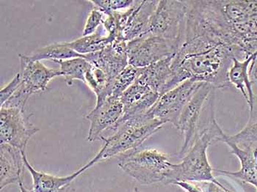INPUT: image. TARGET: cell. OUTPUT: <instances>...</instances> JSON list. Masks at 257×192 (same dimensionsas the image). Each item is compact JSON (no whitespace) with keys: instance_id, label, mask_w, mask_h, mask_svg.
Wrapping results in <instances>:
<instances>
[{"instance_id":"cell-23","label":"cell","mask_w":257,"mask_h":192,"mask_svg":"<svg viewBox=\"0 0 257 192\" xmlns=\"http://www.w3.org/2000/svg\"><path fill=\"white\" fill-rule=\"evenodd\" d=\"M54 62L59 65L62 76L64 77L66 84L69 86L73 85L74 80L82 81L85 84V76L92 68L91 64L82 58Z\"/></svg>"},{"instance_id":"cell-8","label":"cell","mask_w":257,"mask_h":192,"mask_svg":"<svg viewBox=\"0 0 257 192\" xmlns=\"http://www.w3.org/2000/svg\"><path fill=\"white\" fill-rule=\"evenodd\" d=\"M203 84L190 79L182 82L160 96L147 114L177 128L182 111Z\"/></svg>"},{"instance_id":"cell-10","label":"cell","mask_w":257,"mask_h":192,"mask_svg":"<svg viewBox=\"0 0 257 192\" xmlns=\"http://www.w3.org/2000/svg\"><path fill=\"white\" fill-rule=\"evenodd\" d=\"M158 3L155 0H136L133 6L126 11H114L118 39L128 42L145 36Z\"/></svg>"},{"instance_id":"cell-27","label":"cell","mask_w":257,"mask_h":192,"mask_svg":"<svg viewBox=\"0 0 257 192\" xmlns=\"http://www.w3.org/2000/svg\"><path fill=\"white\" fill-rule=\"evenodd\" d=\"M21 82H22V79H21L20 73H18L6 86L1 89V91H0V98H1L0 104L1 106H3L15 93L17 89L20 86Z\"/></svg>"},{"instance_id":"cell-18","label":"cell","mask_w":257,"mask_h":192,"mask_svg":"<svg viewBox=\"0 0 257 192\" xmlns=\"http://www.w3.org/2000/svg\"><path fill=\"white\" fill-rule=\"evenodd\" d=\"M174 56L154 63L146 68H141L138 80L148 85L160 96L171 90L173 74L171 63Z\"/></svg>"},{"instance_id":"cell-15","label":"cell","mask_w":257,"mask_h":192,"mask_svg":"<svg viewBox=\"0 0 257 192\" xmlns=\"http://www.w3.org/2000/svg\"><path fill=\"white\" fill-rule=\"evenodd\" d=\"M223 142L230 147L231 153L237 157L240 162V169L236 172L214 169V172L250 184L257 191V144L239 146L229 141Z\"/></svg>"},{"instance_id":"cell-19","label":"cell","mask_w":257,"mask_h":192,"mask_svg":"<svg viewBox=\"0 0 257 192\" xmlns=\"http://www.w3.org/2000/svg\"><path fill=\"white\" fill-rule=\"evenodd\" d=\"M257 51L248 58L243 60L233 59L232 65L228 71V78L231 86L239 90L246 100L248 106L253 103L255 94L253 84L250 81L249 71L252 62L256 58Z\"/></svg>"},{"instance_id":"cell-26","label":"cell","mask_w":257,"mask_h":192,"mask_svg":"<svg viewBox=\"0 0 257 192\" xmlns=\"http://www.w3.org/2000/svg\"><path fill=\"white\" fill-rule=\"evenodd\" d=\"M104 14L99 10V9H92L88 14L86 22H85V27H84L83 32H82V36H89L93 34L102 25L103 21L104 20Z\"/></svg>"},{"instance_id":"cell-7","label":"cell","mask_w":257,"mask_h":192,"mask_svg":"<svg viewBox=\"0 0 257 192\" xmlns=\"http://www.w3.org/2000/svg\"><path fill=\"white\" fill-rule=\"evenodd\" d=\"M181 46L178 41L145 35L127 42L128 65L139 68L147 67L174 56Z\"/></svg>"},{"instance_id":"cell-21","label":"cell","mask_w":257,"mask_h":192,"mask_svg":"<svg viewBox=\"0 0 257 192\" xmlns=\"http://www.w3.org/2000/svg\"><path fill=\"white\" fill-rule=\"evenodd\" d=\"M224 141H229L239 146L257 144V94L255 95L251 105L249 106V118L245 126L234 135L223 132L219 142Z\"/></svg>"},{"instance_id":"cell-30","label":"cell","mask_w":257,"mask_h":192,"mask_svg":"<svg viewBox=\"0 0 257 192\" xmlns=\"http://www.w3.org/2000/svg\"><path fill=\"white\" fill-rule=\"evenodd\" d=\"M19 186H20V189L21 192H33V190L28 189L24 185L23 182H21L19 183ZM75 191V189H74V187L70 184V185H67V186L64 187V188H62V189L59 190V191L57 192H74Z\"/></svg>"},{"instance_id":"cell-24","label":"cell","mask_w":257,"mask_h":192,"mask_svg":"<svg viewBox=\"0 0 257 192\" xmlns=\"http://www.w3.org/2000/svg\"><path fill=\"white\" fill-rule=\"evenodd\" d=\"M141 68L128 65L112 81V96L120 98L139 79Z\"/></svg>"},{"instance_id":"cell-4","label":"cell","mask_w":257,"mask_h":192,"mask_svg":"<svg viewBox=\"0 0 257 192\" xmlns=\"http://www.w3.org/2000/svg\"><path fill=\"white\" fill-rule=\"evenodd\" d=\"M174 165L157 149L138 148L118 155L119 167L142 185L171 183Z\"/></svg>"},{"instance_id":"cell-29","label":"cell","mask_w":257,"mask_h":192,"mask_svg":"<svg viewBox=\"0 0 257 192\" xmlns=\"http://www.w3.org/2000/svg\"><path fill=\"white\" fill-rule=\"evenodd\" d=\"M174 185H178L187 192H204L201 185H198L193 182H176Z\"/></svg>"},{"instance_id":"cell-31","label":"cell","mask_w":257,"mask_h":192,"mask_svg":"<svg viewBox=\"0 0 257 192\" xmlns=\"http://www.w3.org/2000/svg\"><path fill=\"white\" fill-rule=\"evenodd\" d=\"M134 192H141V191H140V190L139 189V188H135Z\"/></svg>"},{"instance_id":"cell-17","label":"cell","mask_w":257,"mask_h":192,"mask_svg":"<svg viewBox=\"0 0 257 192\" xmlns=\"http://www.w3.org/2000/svg\"><path fill=\"white\" fill-rule=\"evenodd\" d=\"M24 153L10 144L0 146V188L22 182L25 163Z\"/></svg>"},{"instance_id":"cell-11","label":"cell","mask_w":257,"mask_h":192,"mask_svg":"<svg viewBox=\"0 0 257 192\" xmlns=\"http://www.w3.org/2000/svg\"><path fill=\"white\" fill-rule=\"evenodd\" d=\"M215 89L204 83L192 97L179 117L177 129L183 137V144L177 156L182 158L194 143L198 133L200 117L206 104L213 96Z\"/></svg>"},{"instance_id":"cell-5","label":"cell","mask_w":257,"mask_h":192,"mask_svg":"<svg viewBox=\"0 0 257 192\" xmlns=\"http://www.w3.org/2000/svg\"><path fill=\"white\" fill-rule=\"evenodd\" d=\"M20 60V86L1 108H19L25 110L30 97L39 92H44L52 79L62 76L60 70L44 66L41 61L31 60L28 55H19Z\"/></svg>"},{"instance_id":"cell-1","label":"cell","mask_w":257,"mask_h":192,"mask_svg":"<svg viewBox=\"0 0 257 192\" xmlns=\"http://www.w3.org/2000/svg\"><path fill=\"white\" fill-rule=\"evenodd\" d=\"M247 58L242 51L206 36L185 37L171 63V89L190 79L215 89L231 87L228 74L233 59Z\"/></svg>"},{"instance_id":"cell-22","label":"cell","mask_w":257,"mask_h":192,"mask_svg":"<svg viewBox=\"0 0 257 192\" xmlns=\"http://www.w3.org/2000/svg\"><path fill=\"white\" fill-rule=\"evenodd\" d=\"M31 60L41 61L44 60H65L77 58H85V55L77 53L68 46L67 42L55 43L36 49L28 55Z\"/></svg>"},{"instance_id":"cell-14","label":"cell","mask_w":257,"mask_h":192,"mask_svg":"<svg viewBox=\"0 0 257 192\" xmlns=\"http://www.w3.org/2000/svg\"><path fill=\"white\" fill-rule=\"evenodd\" d=\"M160 95L148 85L136 82L120 97L123 113L119 121L147 114L160 98Z\"/></svg>"},{"instance_id":"cell-9","label":"cell","mask_w":257,"mask_h":192,"mask_svg":"<svg viewBox=\"0 0 257 192\" xmlns=\"http://www.w3.org/2000/svg\"><path fill=\"white\" fill-rule=\"evenodd\" d=\"M30 115L19 108L0 109V142L8 144L25 153L30 138L40 131L30 121Z\"/></svg>"},{"instance_id":"cell-16","label":"cell","mask_w":257,"mask_h":192,"mask_svg":"<svg viewBox=\"0 0 257 192\" xmlns=\"http://www.w3.org/2000/svg\"><path fill=\"white\" fill-rule=\"evenodd\" d=\"M24 161L25 166L29 171L33 179V192H57L64 187L70 185L74 179L77 178L82 172L100 161L99 155H96L90 162L82 166L77 172L65 177H58L47 173L36 170L27 158L26 153H24Z\"/></svg>"},{"instance_id":"cell-3","label":"cell","mask_w":257,"mask_h":192,"mask_svg":"<svg viewBox=\"0 0 257 192\" xmlns=\"http://www.w3.org/2000/svg\"><path fill=\"white\" fill-rule=\"evenodd\" d=\"M165 124L166 123L153 118L147 113L118 121L106 131L108 134L107 136H102L100 139L104 142V145L97 153L100 161L139 148L141 144L158 132Z\"/></svg>"},{"instance_id":"cell-25","label":"cell","mask_w":257,"mask_h":192,"mask_svg":"<svg viewBox=\"0 0 257 192\" xmlns=\"http://www.w3.org/2000/svg\"><path fill=\"white\" fill-rule=\"evenodd\" d=\"M135 0H93L89 1L95 8L102 11L104 14L120 9H130Z\"/></svg>"},{"instance_id":"cell-12","label":"cell","mask_w":257,"mask_h":192,"mask_svg":"<svg viewBox=\"0 0 257 192\" xmlns=\"http://www.w3.org/2000/svg\"><path fill=\"white\" fill-rule=\"evenodd\" d=\"M84 58L113 81L128 65L127 42L124 40L115 39L103 50L85 55Z\"/></svg>"},{"instance_id":"cell-2","label":"cell","mask_w":257,"mask_h":192,"mask_svg":"<svg viewBox=\"0 0 257 192\" xmlns=\"http://www.w3.org/2000/svg\"><path fill=\"white\" fill-rule=\"evenodd\" d=\"M214 107L209 115V124L198 132L194 143L188 153L182 158V161L175 163L171 183L186 181L193 182H214L221 185L214 176V169L207 157V149L213 141H220L223 131L217 123Z\"/></svg>"},{"instance_id":"cell-20","label":"cell","mask_w":257,"mask_h":192,"mask_svg":"<svg viewBox=\"0 0 257 192\" xmlns=\"http://www.w3.org/2000/svg\"><path fill=\"white\" fill-rule=\"evenodd\" d=\"M116 38L107 33L101 26L93 34L82 36L79 39L67 42L68 46L73 50L82 55L100 52L112 44Z\"/></svg>"},{"instance_id":"cell-13","label":"cell","mask_w":257,"mask_h":192,"mask_svg":"<svg viewBox=\"0 0 257 192\" xmlns=\"http://www.w3.org/2000/svg\"><path fill=\"white\" fill-rule=\"evenodd\" d=\"M123 106L120 98L110 96L102 104L96 105L86 116L90 121L89 132L87 140L94 142L101 139L103 133L110 129L121 118Z\"/></svg>"},{"instance_id":"cell-28","label":"cell","mask_w":257,"mask_h":192,"mask_svg":"<svg viewBox=\"0 0 257 192\" xmlns=\"http://www.w3.org/2000/svg\"><path fill=\"white\" fill-rule=\"evenodd\" d=\"M201 187L204 192H231L223 185H219L214 182H202Z\"/></svg>"},{"instance_id":"cell-6","label":"cell","mask_w":257,"mask_h":192,"mask_svg":"<svg viewBox=\"0 0 257 192\" xmlns=\"http://www.w3.org/2000/svg\"><path fill=\"white\" fill-rule=\"evenodd\" d=\"M187 1H159L146 35L159 36L183 44L186 28Z\"/></svg>"}]
</instances>
